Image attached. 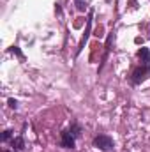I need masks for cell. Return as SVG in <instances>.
<instances>
[{"instance_id": "obj_10", "label": "cell", "mask_w": 150, "mask_h": 152, "mask_svg": "<svg viewBox=\"0 0 150 152\" xmlns=\"http://www.w3.org/2000/svg\"><path fill=\"white\" fill-rule=\"evenodd\" d=\"M11 51H12V53H14V55H18V57H20V58H21V60H23V58H25V57H23V53H21V51H20V48H18V46H12V48H11Z\"/></svg>"}, {"instance_id": "obj_4", "label": "cell", "mask_w": 150, "mask_h": 152, "mask_svg": "<svg viewBox=\"0 0 150 152\" xmlns=\"http://www.w3.org/2000/svg\"><path fill=\"white\" fill-rule=\"evenodd\" d=\"M60 147H64V149H74L76 147V138L71 134L69 129L60 133Z\"/></svg>"}, {"instance_id": "obj_8", "label": "cell", "mask_w": 150, "mask_h": 152, "mask_svg": "<svg viewBox=\"0 0 150 152\" xmlns=\"http://www.w3.org/2000/svg\"><path fill=\"white\" fill-rule=\"evenodd\" d=\"M76 4V9L79 11V12H83L85 9H87V0H74Z\"/></svg>"}, {"instance_id": "obj_6", "label": "cell", "mask_w": 150, "mask_h": 152, "mask_svg": "<svg viewBox=\"0 0 150 152\" xmlns=\"http://www.w3.org/2000/svg\"><path fill=\"white\" fill-rule=\"evenodd\" d=\"M11 147H12V151L14 152H21L25 149V140H23V136L20 134V136H14L12 140H11Z\"/></svg>"}, {"instance_id": "obj_2", "label": "cell", "mask_w": 150, "mask_h": 152, "mask_svg": "<svg viewBox=\"0 0 150 152\" xmlns=\"http://www.w3.org/2000/svg\"><path fill=\"white\" fill-rule=\"evenodd\" d=\"M92 145L103 152H111L113 147H115V142H113V138L110 134H97L92 140Z\"/></svg>"}, {"instance_id": "obj_12", "label": "cell", "mask_w": 150, "mask_h": 152, "mask_svg": "<svg viewBox=\"0 0 150 152\" xmlns=\"http://www.w3.org/2000/svg\"><path fill=\"white\" fill-rule=\"evenodd\" d=\"M2 152H12V151H2Z\"/></svg>"}, {"instance_id": "obj_9", "label": "cell", "mask_w": 150, "mask_h": 152, "mask_svg": "<svg viewBox=\"0 0 150 152\" xmlns=\"http://www.w3.org/2000/svg\"><path fill=\"white\" fill-rule=\"evenodd\" d=\"M12 133H14L12 129H5V131H4V134H2V142H7V140H11V138H12Z\"/></svg>"}, {"instance_id": "obj_3", "label": "cell", "mask_w": 150, "mask_h": 152, "mask_svg": "<svg viewBox=\"0 0 150 152\" xmlns=\"http://www.w3.org/2000/svg\"><path fill=\"white\" fill-rule=\"evenodd\" d=\"M92 20H94V11H88V18H87V28H85V34H83V37H81V41H79V44H78L76 55H79V53L83 51V48H85V44H87V41H88L90 30H92Z\"/></svg>"}, {"instance_id": "obj_11", "label": "cell", "mask_w": 150, "mask_h": 152, "mask_svg": "<svg viewBox=\"0 0 150 152\" xmlns=\"http://www.w3.org/2000/svg\"><path fill=\"white\" fill-rule=\"evenodd\" d=\"M9 106L16 110V108H18V101H16V99H9Z\"/></svg>"}, {"instance_id": "obj_1", "label": "cell", "mask_w": 150, "mask_h": 152, "mask_svg": "<svg viewBox=\"0 0 150 152\" xmlns=\"http://www.w3.org/2000/svg\"><path fill=\"white\" fill-rule=\"evenodd\" d=\"M138 58H140V64L133 69V73L129 76V81L131 85H141L145 80L150 78V50L149 48H140L138 50Z\"/></svg>"}, {"instance_id": "obj_7", "label": "cell", "mask_w": 150, "mask_h": 152, "mask_svg": "<svg viewBox=\"0 0 150 152\" xmlns=\"http://www.w3.org/2000/svg\"><path fill=\"white\" fill-rule=\"evenodd\" d=\"M69 131H71V134L74 136L76 140L81 136V133H83V127H81V124L78 122V120H73L71 122V127H69Z\"/></svg>"}, {"instance_id": "obj_5", "label": "cell", "mask_w": 150, "mask_h": 152, "mask_svg": "<svg viewBox=\"0 0 150 152\" xmlns=\"http://www.w3.org/2000/svg\"><path fill=\"white\" fill-rule=\"evenodd\" d=\"M111 44H113V32L108 36V39H106L104 55H103V58H101V64H99V69H97V73H101V71H103V67H104V64H106V60H108V53H110V50H111Z\"/></svg>"}]
</instances>
